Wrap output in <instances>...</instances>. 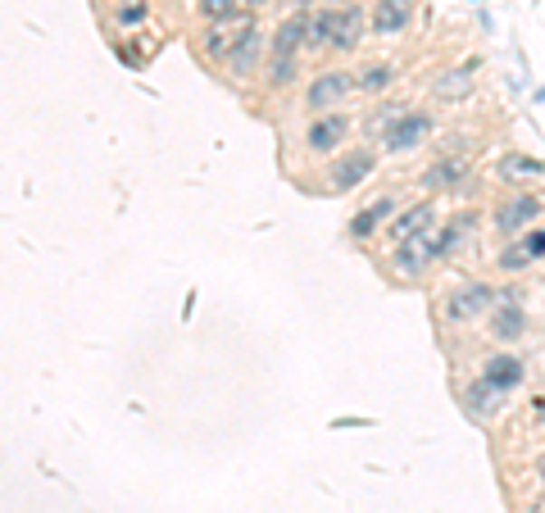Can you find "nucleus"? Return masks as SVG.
<instances>
[{
    "mask_svg": "<svg viewBox=\"0 0 545 513\" xmlns=\"http://www.w3.org/2000/svg\"><path fill=\"white\" fill-rule=\"evenodd\" d=\"M531 418L545 427V395H536V400H531Z\"/></svg>",
    "mask_w": 545,
    "mask_h": 513,
    "instance_id": "cd10ccee",
    "label": "nucleus"
},
{
    "mask_svg": "<svg viewBox=\"0 0 545 513\" xmlns=\"http://www.w3.org/2000/svg\"><path fill=\"white\" fill-rule=\"evenodd\" d=\"M341 5H350V0H328V10H341Z\"/></svg>",
    "mask_w": 545,
    "mask_h": 513,
    "instance_id": "c756f323",
    "label": "nucleus"
},
{
    "mask_svg": "<svg viewBox=\"0 0 545 513\" xmlns=\"http://www.w3.org/2000/svg\"><path fill=\"white\" fill-rule=\"evenodd\" d=\"M427 227H436V205H432V200L400 209V214L387 223V237H391V246H400V241H409V237H418V232H427Z\"/></svg>",
    "mask_w": 545,
    "mask_h": 513,
    "instance_id": "4468645a",
    "label": "nucleus"
},
{
    "mask_svg": "<svg viewBox=\"0 0 545 513\" xmlns=\"http://www.w3.org/2000/svg\"><path fill=\"white\" fill-rule=\"evenodd\" d=\"M259 60H268V37H263V28L250 19V24L241 28L232 55H227V73H232V78H250V73L259 69Z\"/></svg>",
    "mask_w": 545,
    "mask_h": 513,
    "instance_id": "9d476101",
    "label": "nucleus"
},
{
    "mask_svg": "<svg viewBox=\"0 0 545 513\" xmlns=\"http://www.w3.org/2000/svg\"><path fill=\"white\" fill-rule=\"evenodd\" d=\"M396 218V196H382V200H373V205H364L355 218H350V241H368V237H378L382 232V223H391Z\"/></svg>",
    "mask_w": 545,
    "mask_h": 513,
    "instance_id": "dca6fc26",
    "label": "nucleus"
},
{
    "mask_svg": "<svg viewBox=\"0 0 545 513\" xmlns=\"http://www.w3.org/2000/svg\"><path fill=\"white\" fill-rule=\"evenodd\" d=\"M540 209H545L540 196H531V191H509V196L491 209V227H495V237L518 241V237H527V232L536 227Z\"/></svg>",
    "mask_w": 545,
    "mask_h": 513,
    "instance_id": "f03ea898",
    "label": "nucleus"
},
{
    "mask_svg": "<svg viewBox=\"0 0 545 513\" xmlns=\"http://www.w3.org/2000/svg\"><path fill=\"white\" fill-rule=\"evenodd\" d=\"M522 377H527V359H518V354H491V359L482 363V382H486V386H495L500 395L518 391V386H522Z\"/></svg>",
    "mask_w": 545,
    "mask_h": 513,
    "instance_id": "ddd939ff",
    "label": "nucleus"
},
{
    "mask_svg": "<svg viewBox=\"0 0 545 513\" xmlns=\"http://www.w3.org/2000/svg\"><path fill=\"white\" fill-rule=\"evenodd\" d=\"M495 264H500V273H509V277H522V273H527V268H531L536 259H531L527 241L518 237V241H509V246L500 250V259H495Z\"/></svg>",
    "mask_w": 545,
    "mask_h": 513,
    "instance_id": "b1692460",
    "label": "nucleus"
},
{
    "mask_svg": "<svg viewBox=\"0 0 545 513\" xmlns=\"http://www.w3.org/2000/svg\"><path fill=\"white\" fill-rule=\"evenodd\" d=\"M364 33H368V10L359 0H350L346 10H314L305 51H341L346 55V51L364 46Z\"/></svg>",
    "mask_w": 545,
    "mask_h": 513,
    "instance_id": "f257e3e1",
    "label": "nucleus"
},
{
    "mask_svg": "<svg viewBox=\"0 0 545 513\" xmlns=\"http://www.w3.org/2000/svg\"><path fill=\"white\" fill-rule=\"evenodd\" d=\"M396 82V64L391 60H373V64H364L359 73H355V92H364V96H378V92H387Z\"/></svg>",
    "mask_w": 545,
    "mask_h": 513,
    "instance_id": "aec40b11",
    "label": "nucleus"
},
{
    "mask_svg": "<svg viewBox=\"0 0 545 513\" xmlns=\"http://www.w3.org/2000/svg\"><path fill=\"white\" fill-rule=\"evenodd\" d=\"M305 37H310V10L287 15L268 37V60H301L305 55Z\"/></svg>",
    "mask_w": 545,
    "mask_h": 513,
    "instance_id": "1a4fd4ad",
    "label": "nucleus"
},
{
    "mask_svg": "<svg viewBox=\"0 0 545 513\" xmlns=\"http://www.w3.org/2000/svg\"><path fill=\"white\" fill-rule=\"evenodd\" d=\"M468 169H473V155H468V150H464V155H441L432 169H423V187H427L432 196L454 191V187L468 182Z\"/></svg>",
    "mask_w": 545,
    "mask_h": 513,
    "instance_id": "9b49d317",
    "label": "nucleus"
},
{
    "mask_svg": "<svg viewBox=\"0 0 545 513\" xmlns=\"http://www.w3.org/2000/svg\"><path fill=\"white\" fill-rule=\"evenodd\" d=\"M268 5H272V0H245V10H250V15H259V10H268Z\"/></svg>",
    "mask_w": 545,
    "mask_h": 513,
    "instance_id": "c85d7f7f",
    "label": "nucleus"
},
{
    "mask_svg": "<svg viewBox=\"0 0 545 513\" xmlns=\"http://www.w3.org/2000/svg\"><path fill=\"white\" fill-rule=\"evenodd\" d=\"M432 259H436V227H427V232H418V237H409V241H400V246H396V259H391V273H396L400 282H418V277L427 273Z\"/></svg>",
    "mask_w": 545,
    "mask_h": 513,
    "instance_id": "6e6552de",
    "label": "nucleus"
},
{
    "mask_svg": "<svg viewBox=\"0 0 545 513\" xmlns=\"http://www.w3.org/2000/svg\"><path fill=\"white\" fill-rule=\"evenodd\" d=\"M373 169H378V155L368 146H350L328 164V187L332 191H355V187H364L373 178Z\"/></svg>",
    "mask_w": 545,
    "mask_h": 513,
    "instance_id": "0eeeda50",
    "label": "nucleus"
},
{
    "mask_svg": "<svg viewBox=\"0 0 545 513\" xmlns=\"http://www.w3.org/2000/svg\"><path fill=\"white\" fill-rule=\"evenodd\" d=\"M296 5H301V10H305V5H310V0H296Z\"/></svg>",
    "mask_w": 545,
    "mask_h": 513,
    "instance_id": "2f4dec72",
    "label": "nucleus"
},
{
    "mask_svg": "<svg viewBox=\"0 0 545 513\" xmlns=\"http://www.w3.org/2000/svg\"><path fill=\"white\" fill-rule=\"evenodd\" d=\"M350 96H355V73H350V69H323V73H314L310 87H305V110H310V114L346 110Z\"/></svg>",
    "mask_w": 545,
    "mask_h": 513,
    "instance_id": "7ed1b4c3",
    "label": "nucleus"
},
{
    "mask_svg": "<svg viewBox=\"0 0 545 513\" xmlns=\"http://www.w3.org/2000/svg\"><path fill=\"white\" fill-rule=\"evenodd\" d=\"M522 241H527V250H531V259H545V227H531V232H527Z\"/></svg>",
    "mask_w": 545,
    "mask_h": 513,
    "instance_id": "bb28decb",
    "label": "nucleus"
},
{
    "mask_svg": "<svg viewBox=\"0 0 545 513\" xmlns=\"http://www.w3.org/2000/svg\"><path fill=\"white\" fill-rule=\"evenodd\" d=\"M491 305H495V286H486V282H468V286L445 291V300H441V318H445V323H473V318L491 314Z\"/></svg>",
    "mask_w": 545,
    "mask_h": 513,
    "instance_id": "423d86ee",
    "label": "nucleus"
},
{
    "mask_svg": "<svg viewBox=\"0 0 545 513\" xmlns=\"http://www.w3.org/2000/svg\"><path fill=\"white\" fill-rule=\"evenodd\" d=\"M473 64L468 69H445V73H436V82H432V92H436V101H464L468 92H473Z\"/></svg>",
    "mask_w": 545,
    "mask_h": 513,
    "instance_id": "4be33fe9",
    "label": "nucleus"
},
{
    "mask_svg": "<svg viewBox=\"0 0 545 513\" xmlns=\"http://www.w3.org/2000/svg\"><path fill=\"white\" fill-rule=\"evenodd\" d=\"M150 19V5H146V0H123V5L114 10V24L119 28H141Z\"/></svg>",
    "mask_w": 545,
    "mask_h": 513,
    "instance_id": "a878e982",
    "label": "nucleus"
},
{
    "mask_svg": "<svg viewBox=\"0 0 545 513\" xmlns=\"http://www.w3.org/2000/svg\"><path fill=\"white\" fill-rule=\"evenodd\" d=\"M405 114V105H396V101H387V105H378V110H368V119H364V132L368 137H382L396 119Z\"/></svg>",
    "mask_w": 545,
    "mask_h": 513,
    "instance_id": "393cba45",
    "label": "nucleus"
},
{
    "mask_svg": "<svg viewBox=\"0 0 545 513\" xmlns=\"http://www.w3.org/2000/svg\"><path fill=\"white\" fill-rule=\"evenodd\" d=\"M500 404H504V395H500L495 386H486L482 377H473V382L464 386V409H468L477 422H491V418L500 413Z\"/></svg>",
    "mask_w": 545,
    "mask_h": 513,
    "instance_id": "a211bd4d",
    "label": "nucleus"
},
{
    "mask_svg": "<svg viewBox=\"0 0 545 513\" xmlns=\"http://www.w3.org/2000/svg\"><path fill=\"white\" fill-rule=\"evenodd\" d=\"M536 472H540V481H545V454H540V463H536Z\"/></svg>",
    "mask_w": 545,
    "mask_h": 513,
    "instance_id": "7c9ffc66",
    "label": "nucleus"
},
{
    "mask_svg": "<svg viewBox=\"0 0 545 513\" xmlns=\"http://www.w3.org/2000/svg\"><path fill=\"white\" fill-rule=\"evenodd\" d=\"M254 15H245L241 24H218V28H205V37H200V55L209 60V64H227V55H232V46H236V37H241V28L250 24Z\"/></svg>",
    "mask_w": 545,
    "mask_h": 513,
    "instance_id": "f3484780",
    "label": "nucleus"
},
{
    "mask_svg": "<svg viewBox=\"0 0 545 513\" xmlns=\"http://www.w3.org/2000/svg\"><path fill=\"white\" fill-rule=\"evenodd\" d=\"M436 132V119L423 110H405L387 132H382V155H414L427 137Z\"/></svg>",
    "mask_w": 545,
    "mask_h": 513,
    "instance_id": "39448f33",
    "label": "nucleus"
},
{
    "mask_svg": "<svg viewBox=\"0 0 545 513\" xmlns=\"http://www.w3.org/2000/svg\"><path fill=\"white\" fill-rule=\"evenodd\" d=\"M486 336L500 341V345L522 341V336H527V309H522V305H504V300H495L491 314H486Z\"/></svg>",
    "mask_w": 545,
    "mask_h": 513,
    "instance_id": "f8f14e48",
    "label": "nucleus"
},
{
    "mask_svg": "<svg viewBox=\"0 0 545 513\" xmlns=\"http://www.w3.org/2000/svg\"><path fill=\"white\" fill-rule=\"evenodd\" d=\"M305 73H301V60H263V82L268 87H278V92H287V87H296Z\"/></svg>",
    "mask_w": 545,
    "mask_h": 513,
    "instance_id": "5701e85b",
    "label": "nucleus"
},
{
    "mask_svg": "<svg viewBox=\"0 0 545 513\" xmlns=\"http://www.w3.org/2000/svg\"><path fill=\"white\" fill-rule=\"evenodd\" d=\"M200 19L209 24V28H218V24H241L250 10H245V0H200Z\"/></svg>",
    "mask_w": 545,
    "mask_h": 513,
    "instance_id": "412c9836",
    "label": "nucleus"
},
{
    "mask_svg": "<svg viewBox=\"0 0 545 513\" xmlns=\"http://www.w3.org/2000/svg\"><path fill=\"white\" fill-rule=\"evenodd\" d=\"M414 5H418V0H378L368 28H373L378 37H396V33H405V28L414 24Z\"/></svg>",
    "mask_w": 545,
    "mask_h": 513,
    "instance_id": "2eb2a0df",
    "label": "nucleus"
},
{
    "mask_svg": "<svg viewBox=\"0 0 545 513\" xmlns=\"http://www.w3.org/2000/svg\"><path fill=\"white\" fill-rule=\"evenodd\" d=\"M495 178H500L504 187L527 182V178H540V160H531V155H522V150H509V155L495 164Z\"/></svg>",
    "mask_w": 545,
    "mask_h": 513,
    "instance_id": "6ab92c4d",
    "label": "nucleus"
},
{
    "mask_svg": "<svg viewBox=\"0 0 545 513\" xmlns=\"http://www.w3.org/2000/svg\"><path fill=\"white\" fill-rule=\"evenodd\" d=\"M350 128H355V119H350L346 110L310 114V128H305V150H310V155H341V150H346Z\"/></svg>",
    "mask_w": 545,
    "mask_h": 513,
    "instance_id": "20e7f679",
    "label": "nucleus"
}]
</instances>
